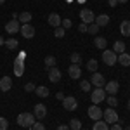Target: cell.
Instances as JSON below:
<instances>
[{"label":"cell","mask_w":130,"mask_h":130,"mask_svg":"<svg viewBox=\"0 0 130 130\" xmlns=\"http://www.w3.org/2000/svg\"><path fill=\"white\" fill-rule=\"evenodd\" d=\"M35 115L33 113H21V115H18V125L19 127H24V128H30L31 125L35 123Z\"/></svg>","instance_id":"1"},{"label":"cell","mask_w":130,"mask_h":130,"mask_svg":"<svg viewBox=\"0 0 130 130\" xmlns=\"http://www.w3.org/2000/svg\"><path fill=\"white\" fill-rule=\"evenodd\" d=\"M102 61H104L106 66H113V64L118 62V56H116L115 50H106L104 49V52H102Z\"/></svg>","instance_id":"2"},{"label":"cell","mask_w":130,"mask_h":130,"mask_svg":"<svg viewBox=\"0 0 130 130\" xmlns=\"http://www.w3.org/2000/svg\"><path fill=\"white\" fill-rule=\"evenodd\" d=\"M102 118L108 125H113V123H118V113L113 109V108H108L106 111H102Z\"/></svg>","instance_id":"3"},{"label":"cell","mask_w":130,"mask_h":130,"mask_svg":"<svg viewBox=\"0 0 130 130\" xmlns=\"http://www.w3.org/2000/svg\"><path fill=\"white\" fill-rule=\"evenodd\" d=\"M90 99H92V104H101L102 101L106 99V92L104 89H95L92 90V94H90Z\"/></svg>","instance_id":"4"},{"label":"cell","mask_w":130,"mask_h":130,"mask_svg":"<svg viewBox=\"0 0 130 130\" xmlns=\"http://www.w3.org/2000/svg\"><path fill=\"white\" fill-rule=\"evenodd\" d=\"M80 19H82V23H85V24H92V23L95 21V16H94V12L90 9H82L80 10Z\"/></svg>","instance_id":"5"},{"label":"cell","mask_w":130,"mask_h":130,"mask_svg":"<svg viewBox=\"0 0 130 130\" xmlns=\"http://www.w3.org/2000/svg\"><path fill=\"white\" fill-rule=\"evenodd\" d=\"M89 118L94 120V121H97V120L102 118V109L99 108V104H92L89 108Z\"/></svg>","instance_id":"6"},{"label":"cell","mask_w":130,"mask_h":130,"mask_svg":"<svg viewBox=\"0 0 130 130\" xmlns=\"http://www.w3.org/2000/svg\"><path fill=\"white\" fill-rule=\"evenodd\" d=\"M90 83H92L94 87H97V89H102V87H104V83H106V80H104V76H102L101 73L95 71V73L92 75V78H90Z\"/></svg>","instance_id":"7"},{"label":"cell","mask_w":130,"mask_h":130,"mask_svg":"<svg viewBox=\"0 0 130 130\" xmlns=\"http://www.w3.org/2000/svg\"><path fill=\"white\" fill-rule=\"evenodd\" d=\"M118 89H120V83L116 80H111V82H108V83H104V92H106V94L115 95V94L118 92Z\"/></svg>","instance_id":"8"},{"label":"cell","mask_w":130,"mask_h":130,"mask_svg":"<svg viewBox=\"0 0 130 130\" xmlns=\"http://www.w3.org/2000/svg\"><path fill=\"white\" fill-rule=\"evenodd\" d=\"M76 106H78V101L75 99V97H64V99H62V108H64V109L75 111Z\"/></svg>","instance_id":"9"},{"label":"cell","mask_w":130,"mask_h":130,"mask_svg":"<svg viewBox=\"0 0 130 130\" xmlns=\"http://www.w3.org/2000/svg\"><path fill=\"white\" fill-rule=\"evenodd\" d=\"M19 30H21V24H19L18 19H12V21H9V23L5 24V31L10 33V35H16Z\"/></svg>","instance_id":"10"},{"label":"cell","mask_w":130,"mask_h":130,"mask_svg":"<svg viewBox=\"0 0 130 130\" xmlns=\"http://www.w3.org/2000/svg\"><path fill=\"white\" fill-rule=\"evenodd\" d=\"M19 31H21V35H23L24 38H33V37H35V28L31 26L30 23H28V24H21Z\"/></svg>","instance_id":"11"},{"label":"cell","mask_w":130,"mask_h":130,"mask_svg":"<svg viewBox=\"0 0 130 130\" xmlns=\"http://www.w3.org/2000/svg\"><path fill=\"white\" fill-rule=\"evenodd\" d=\"M33 115H35V118H37V120L45 118V115H47V106H43V104H37V106H35V109H33Z\"/></svg>","instance_id":"12"},{"label":"cell","mask_w":130,"mask_h":130,"mask_svg":"<svg viewBox=\"0 0 130 130\" xmlns=\"http://www.w3.org/2000/svg\"><path fill=\"white\" fill-rule=\"evenodd\" d=\"M68 75H70L73 80H78V78L82 76L80 66H78V64H73V66H70V68H68Z\"/></svg>","instance_id":"13"},{"label":"cell","mask_w":130,"mask_h":130,"mask_svg":"<svg viewBox=\"0 0 130 130\" xmlns=\"http://www.w3.org/2000/svg\"><path fill=\"white\" fill-rule=\"evenodd\" d=\"M49 80L52 82V83H57V82H61V71L54 66V68H49Z\"/></svg>","instance_id":"14"},{"label":"cell","mask_w":130,"mask_h":130,"mask_svg":"<svg viewBox=\"0 0 130 130\" xmlns=\"http://www.w3.org/2000/svg\"><path fill=\"white\" fill-rule=\"evenodd\" d=\"M47 21H49L50 26H54V28H57V26H61V16L59 14H56V12H52V14H49V18H47Z\"/></svg>","instance_id":"15"},{"label":"cell","mask_w":130,"mask_h":130,"mask_svg":"<svg viewBox=\"0 0 130 130\" xmlns=\"http://www.w3.org/2000/svg\"><path fill=\"white\" fill-rule=\"evenodd\" d=\"M12 89V80H10V76H4L2 80H0V90L2 92H9Z\"/></svg>","instance_id":"16"},{"label":"cell","mask_w":130,"mask_h":130,"mask_svg":"<svg viewBox=\"0 0 130 130\" xmlns=\"http://www.w3.org/2000/svg\"><path fill=\"white\" fill-rule=\"evenodd\" d=\"M14 73H16V76H21L23 73H24V66H23V59H18L14 61Z\"/></svg>","instance_id":"17"},{"label":"cell","mask_w":130,"mask_h":130,"mask_svg":"<svg viewBox=\"0 0 130 130\" xmlns=\"http://www.w3.org/2000/svg\"><path fill=\"white\" fill-rule=\"evenodd\" d=\"M120 31H121L123 37H130V21L128 19H125L120 24Z\"/></svg>","instance_id":"18"},{"label":"cell","mask_w":130,"mask_h":130,"mask_svg":"<svg viewBox=\"0 0 130 130\" xmlns=\"http://www.w3.org/2000/svg\"><path fill=\"white\" fill-rule=\"evenodd\" d=\"M31 18H33V16H31V12H28V10H26V12H21V14H19L18 21H19L21 24H28V23L31 21Z\"/></svg>","instance_id":"19"},{"label":"cell","mask_w":130,"mask_h":130,"mask_svg":"<svg viewBox=\"0 0 130 130\" xmlns=\"http://www.w3.org/2000/svg\"><path fill=\"white\" fill-rule=\"evenodd\" d=\"M94 23H95L99 28H101V26H106V24L109 23V16H106V14H101V16H97V19L94 21Z\"/></svg>","instance_id":"20"},{"label":"cell","mask_w":130,"mask_h":130,"mask_svg":"<svg viewBox=\"0 0 130 130\" xmlns=\"http://www.w3.org/2000/svg\"><path fill=\"white\" fill-rule=\"evenodd\" d=\"M35 94H37L38 97H42V99H45V97H49V89L43 87V85H40V87L35 89Z\"/></svg>","instance_id":"21"},{"label":"cell","mask_w":130,"mask_h":130,"mask_svg":"<svg viewBox=\"0 0 130 130\" xmlns=\"http://www.w3.org/2000/svg\"><path fill=\"white\" fill-rule=\"evenodd\" d=\"M94 45H95L97 49H106L108 40H106V38H102V37H97V38H94Z\"/></svg>","instance_id":"22"},{"label":"cell","mask_w":130,"mask_h":130,"mask_svg":"<svg viewBox=\"0 0 130 130\" xmlns=\"http://www.w3.org/2000/svg\"><path fill=\"white\" fill-rule=\"evenodd\" d=\"M118 62H120L121 66H130V56L125 54V52L120 54V56H118Z\"/></svg>","instance_id":"23"},{"label":"cell","mask_w":130,"mask_h":130,"mask_svg":"<svg viewBox=\"0 0 130 130\" xmlns=\"http://www.w3.org/2000/svg\"><path fill=\"white\" fill-rule=\"evenodd\" d=\"M92 130H109V125H108L106 121L97 120L95 123H94V128H92Z\"/></svg>","instance_id":"24"},{"label":"cell","mask_w":130,"mask_h":130,"mask_svg":"<svg viewBox=\"0 0 130 130\" xmlns=\"http://www.w3.org/2000/svg\"><path fill=\"white\" fill-rule=\"evenodd\" d=\"M113 50H115V52H116V54H123V52H125V43H123V42H115V45H113Z\"/></svg>","instance_id":"25"},{"label":"cell","mask_w":130,"mask_h":130,"mask_svg":"<svg viewBox=\"0 0 130 130\" xmlns=\"http://www.w3.org/2000/svg\"><path fill=\"white\" fill-rule=\"evenodd\" d=\"M70 130H82V121L76 120V118H73L70 121Z\"/></svg>","instance_id":"26"},{"label":"cell","mask_w":130,"mask_h":130,"mask_svg":"<svg viewBox=\"0 0 130 130\" xmlns=\"http://www.w3.org/2000/svg\"><path fill=\"white\" fill-rule=\"evenodd\" d=\"M87 70L92 71V73H95V71H97V61H95V59H90L89 62H87Z\"/></svg>","instance_id":"27"},{"label":"cell","mask_w":130,"mask_h":130,"mask_svg":"<svg viewBox=\"0 0 130 130\" xmlns=\"http://www.w3.org/2000/svg\"><path fill=\"white\" fill-rule=\"evenodd\" d=\"M5 45H7L10 50H14V49H18V45H19V43H18L16 38H9V40H5Z\"/></svg>","instance_id":"28"},{"label":"cell","mask_w":130,"mask_h":130,"mask_svg":"<svg viewBox=\"0 0 130 130\" xmlns=\"http://www.w3.org/2000/svg\"><path fill=\"white\" fill-rule=\"evenodd\" d=\"M90 87H92V83H90V80H82L80 82V89L83 90V92H89Z\"/></svg>","instance_id":"29"},{"label":"cell","mask_w":130,"mask_h":130,"mask_svg":"<svg viewBox=\"0 0 130 130\" xmlns=\"http://www.w3.org/2000/svg\"><path fill=\"white\" fill-rule=\"evenodd\" d=\"M45 66H47V68H54V66H56V57H54V56H47V57H45Z\"/></svg>","instance_id":"30"},{"label":"cell","mask_w":130,"mask_h":130,"mask_svg":"<svg viewBox=\"0 0 130 130\" xmlns=\"http://www.w3.org/2000/svg\"><path fill=\"white\" fill-rule=\"evenodd\" d=\"M64 33H66V30H64L62 26H57V28H54V35H56L57 38H62V37H64Z\"/></svg>","instance_id":"31"},{"label":"cell","mask_w":130,"mask_h":130,"mask_svg":"<svg viewBox=\"0 0 130 130\" xmlns=\"http://www.w3.org/2000/svg\"><path fill=\"white\" fill-rule=\"evenodd\" d=\"M70 59H71V62H73V64H78L82 57H80V54H78V52H73V54L70 56Z\"/></svg>","instance_id":"32"},{"label":"cell","mask_w":130,"mask_h":130,"mask_svg":"<svg viewBox=\"0 0 130 130\" xmlns=\"http://www.w3.org/2000/svg\"><path fill=\"white\" fill-rule=\"evenodd\" d=\"M30 130H45V127H43L42 121H35V123L30 127Z\"/></svg>","instance_id":"33"},{"label":"cell","mask_w":130,"mask_h":130,"mask_svg":"<svg viewBox=\"0 0 130 130\" xmlns=\"http://www.w3.org/2000/svg\"><path fill=\"white\" fill-rule=\"evenodd\" d=\"M108 104H109V108H115V106H118V99L115 95H109L108 97Z\"/></svg>","instance_id":"34"},{"label":"cell","mask_w":130,"mask_h":130,"mask_svg":"<svg viewBox=\"0 0 130 130\" xmlns=\"http://www.w3.org/2000/svg\"><path fill=\"white\" fill-rule=\"evenodd\" d=\"M7 128H9V121L4 116H0V130H7Z\"/></svg>","instance_id":"35"},{"label":"cell","mask_w":130,"mask_h":130,"mask_svg":"<svg viewBox=\"0 0 130 130\" xmlns=\"http://www.w3.org/2000/svg\"><path fill=\"white\" fill-rule=\"evenodd\" d=\"M87 31H89V33H92V35H97V31H99V26L94 23V24H90L89 28H87Z\"/></svg>","instance_id":"36"},{"label":"cell","mask_w":130,"mask_h":130,"mask_svg":"<svg viewBox=\"0 0 130 130\" xmlns=\"http://www.w3.org/2000/svg\"><path fill=\"white\" fill-rule=\"evenodd\" d=\"M71 24H73V23H71L70 19H62V21H61V26H62L64 30H70V28H71Z\"/></svg>","instance_id":"37"},{"label":"cell","mask_w":130,"mask_h":130,"mask_svg":"<svg viewBox=\"0 0 130 130\" xmlns=\"http://www.w3.org/2000/svg\"><path fill=\"white\" fill-rule=\"evenodd\" d=\"M35 89H37V87H35L33 83H26V85H24V90H26V92H35Z\"/></svg>","instance_id":"38"},{"label":"cell","mask_w":130,"mask_h":130,"mask_svg":"<svg viewBox=\"0 0 130 130\" xmlns=\"http://www.w3.org/2000/svg\"><path fill=\"white\" fill-rule=\"evenodd\" d=\"M87 28H89V26H87V24H85V23H82L80 26H78V30H80L82 33H85V31H87Z\"/></svg>","instance_id":"39"},{"label":"cell","mask_w":130,"mask_h":130,"mask_svg":"<svg viewBox=\"0 0 130 130\" xmlns=\"http://www.w3.org/2000/svg\"><path fill=\"white\" fill-rule=\"evenodd\" d=\"M109 130H123V128H121V127H120V125H118V123H113V125H111V128Z\"/></svg>","instance_id":"40"},{"label":"cell","mask_w":130,"mask_h":130,"mask_svg":"<svg viewBox=\"0 0 130 130\" xmlns=\"http://www.w3.org/2000/svg\"><path fill=\"white\" fill-rule=\"evenodd\" d=\"M108 4H109V7H116L118 5V0H109Z\"/></svg>","instance_id":"41"},{"label":"cell","mask_w":130,"mask_h":130,"mask_svg":"<svg viewBox=\"0 0 130 130\" xmlns=\"http://www.w3.org/2000/svg\"><path fill=\"white\" fill-rule=\"evenodd\" d=\"M56 97H57V99H59V101H62V99H64V97H66V95H64L62 92H57V94H56Z\"/></svg>","instance_id":"42"},{"label":"cell","mask_w":130,"mask_h":130,"mask_svg":"<svg viewBox=\"0 0 130 130\" xmlns=\"http://www.w3.org/2000/svg\"><path fill=\"white\" fill-rule=\"evenodd\" d=\"M57 130H70V127H68V125H59Z\"/></svg>","instance_id":"43"},{"label":"cell","mask_w":130,"mask_h":130,"mask_svg":"<svg viewBox=\"0 0 130 130\" xmlns=\"http://www.w3.org/2000/svg\"><path fill=\"white\" fill-rule=\"evenodd\" d=\"M4 43H5V40H4V38L0 37V45H4Z\"/></svg>","instance_id":"44"},{"label":"cell","mask_w":130,"mask_h":130,"mask_svg":"<svg viewBox=\"0 0 130 130\" xmlns=\"http://www.w3.org/2000/svg\"><path fill=\"white\" fill-rule=\"evenodd\" d=\"M120 2H121V4H127L128 0H118V4H120Z\"/></svg>","instance_id":"45"},{"label":"cell","mask_w":130,"mask_h":130,"mask_svg":"<svg viewBox=\"0 0 130 130\" xmlns=\"http://www.w3.org/2000/svg\"><path fill=\"white\" fill-rule=\"evenodd\" d=\"M127 108H128V109H130V101H128V102H127Z\"/></svg>","instance_id":"46"},{"label":"cell","mask_w":130,"mask_h":130,"mask_svg":"<svg viewBox=\"0 0 130 130\" xmlns=\"http://www.w3.org/2000/svg\"><path fill=\"white\" fill-rule=\"evenodd\" d=\"M4 2H5V0H0V4H4Z\"/></svg>","instance_id":"47"},{"label":"cell","mask_w":130,"mask_h":130,"mask_svg":"<svg viewBox=\"0 0 130 130\" xmlns=\"http://www.w3.org/2000/svg\"><path fill=\"white\" fill-rule=\"evenodd\" d=\"M125 130H130V127H127V128H125Z\"/></svg>","instance_id":"48"}]
</instances>
